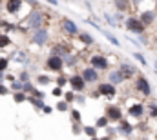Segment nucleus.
Returning <instances> with one entry per match:
<instances>
[{"instance_id":"44","label":"nucleus","mask_w":157,"mask_h":140,"mask_svg":"<svg viewBox=\"0 0 157 140\" xmlns=\"http://www.w3.org/2000/svg\"><path fill=\"white\" fill-rule=\"evenodd\" d=\"M106 135L113 138V137L117 135V127H113V126H108V127H106Z\"/></svg>"},{"instance_id":"3","label":"nucleus","mask_w":157,"mask_h":140,"mask_svg":"<svg viewBox=\"0 0 157 140\" xmlns=\"http://www.w3.org/2000/svg\"><path fill=\"white\" fill-rule=\"evenodd\" d=\"M88 66H91L93 69L97 71H110L112 69V64H110V58L106 57V55H102V53H95V55H91L90 58H88Z\"/></svg>"},{"instance_id":"39","label":"nucleus","mask_w":157,"mask_h":140,"mask_svg":"<svg viewBox=\"0 0 157 140\" xmlns=\"http://www.w3.org/2000/svg\"><path fill=\"white\" fill-rule=\"evenodd\" d=\"M0 28H4V29H6V33H7V31H15V29H17V24L7 22V20H0Z\"/></svg>"},{"instance_id":"48","label":"nucleus","mask_w":157,"mask_h":140,"mask_svg":"<svg viewBox=\"0 0 157 140\" xmlns=\"http://www.w3.org/2000/svg\"><path fill=\"white\" fill-rule=\"evenodd\" d=\"M6 80L7 82H13V80H17V75H6Z\"/></svg>"},{"instance_id":"8","label":"nucleus","mask_w":157,"mask_h":140,"mask_svg":"<svg viewBox=\"0 0 157 140\" xmlns=\"http://www.w3.org/2000/svg\"><path fill=\"white\" fill-rule=\"evenodd\" d=\"M104 115L108 116L110 124H119L122 118H124V113H122V107L117 104H108L104 107Z\"/></svg>"},{"instance_id":"9","label":"nucleus","mask_w":157,"mask_h":140,"mask_svg":"<svg viewBox=\"0 0 157 140\" xmlns=\"http://www.w3.org/2000/svg\"><path fill=\"white\" fill-rule=\"evenodd\" d=\"M95 87H97L99 95H101V97H104V98H108V100H113V98L119 95V93H117V87H115L113 84L106 82V80H104V82H99Z\"/></svg>"},{"instance_id":"31","label":"nucleus","mask_w":157,"mask_h":140,"mask_svg":"<svg viewBox=\"0 0 157 140\" xmlns=\"http://www.w3.org/2000/svg\"><path fill=\"white\" fill-rule=\"evenodd\" d=\"M71 107H73V105H70L68 102H64L62 98H60V100L55 104V109H57V111H60V113H66V111H70Z\"/></svg>"},{"instance_id":"2","label":"nucleus","mask_w":157,"mask_h":140,"mask_svg":"<svg viewBox=\"0 0 157 140\" xmlns=\"http://www.w3.org/2000/svg\"><path fill=\"white\" fill-rule=\"evenodd\" d=\"M124 28H126V31H130V33H133V35H137V36L146 35V26H144V24L141 22V18L135 17V15L126 17V20H124Z\"/></svg>"},{"instance_id":"50","label":"nucleus","mask_w":157,"mask_h":140,"mask_svg":"<svg viewBox=\"0 0 157 140\" xmlns=\"http://www.w3.org/2000/svg\"><path fill=\"white\" fill-rule=\"evenodd\" d=\"M141 2H143V0H132V6H139Z\"/></svg>"},{"instance_id":"17","label":"nucleus","mask_w":157,"mask_h":140,"mask_svg":"<svg viewBox=\"0 0 157 140\" xmlns=\"http://www.w3.org/2000/svg\"><path fill=\"white\" fill-rule=\"evenodd\" d=\"M139 18H141V22H143L146 28L154 26V22L157 20L155 9H144V11H141V13H139Z\"/></svg>"},{"instance_id":"18","label":"nucleus","mask_w":157,"mask_h":140,"mask_svg":"<svg viewBox=\"0 0 157 140\" xmlns=\"http://www.w3.org/2000/svg\"><path fill=\"white\" fill-rule=\"evenodd\" d=\"M106 82H110V84H113L115 87L117 86H122L124 82H126V78L122 76V73L119 69H110L108 71V78H106Z\"/></svg>"},{"instance_id":"20","label":"nucleus","mask_w":157,"mask_h":140,"mask_svg":"<svg viewBox=\"0 0 157 140\" xmlns=\"http://www.w3.org/2000/svg\"><path fill=\"white\" fill-rule=\"evenodd\" d=\"M78 64V57L75 55V51H70L66 57H64V66L68 68V69H73V68H77Z\"/></svg>"},{"instance_id":"46","label":"nucleus","mask_w":157,"mask_h":140,"mask_svg":"<svg viewBox=\"0 0 157 140\" xmlns=\"http://www.w3.org/2000/svg\"><path fill=\"white\" fill-rule=\"evenodd\" d=\"M53 111H55V107H53V105H44V107H42V113H44V115H51V113H53Z\"/></svg>"},{"instance_id":"25","label":"nucleus","mask_w":157,"mask_h":140,"mask_svg":"<svg viewBox=\"0 0 157 140\" xmlns=\"http://www.w3.org/2000/svg\"><path fill=\"white\" fill-rule=\"evenodd\" d=\"M28 102L33 105L35 109H42V107L46 105V102H44L42 98H37V97H33V95H28Z\"/></svg>"},{"instance_id":"40","label":"nucleus","mask_w":157,"mask_h":140,"mask_svg":"<svg viewBox=\"0 0 157 140\" xmlns=\"http://www.w3.org/2000/svg\"><path fill=\"white\" fill-rule=\"evenodd\" d=\"M9 68V58L7 57H0V73H6Z\"/></svg>"},{"instance_id":"43","label":"nucleus","mask_w":157,"mask_h":140,"mask_svg":"<svg viewBox=\"0 0 157 140\" xmlns=\"http://www.w3.org/2000/svg\"><path fill=\"white\" fill-rule=\"evenodd\" d=\"M86 100H88V97H86V95H80V93H77L75 104H78V105H84V104H86Z\"/></svg>"},{"instance_id":"53","label":"nucleus","mask_w":157,"mask_h":140,"mask_svg":"<svg viewBox=\"0 0 157 140\" xmlns=\"http://www.w3.org/2000/svg\"><path fill=\"white\" fill-rule=\"evenodd\" d=\"M139 140H150V138H146V137H143V138H139Z\"/></svg>"},{"instance_id":"13","label":"nucleus","mask_w":157,"mask_h":140,"mask_svg":"<svg viewBox=\"0 0 157 140\" xmlns=\"http://www.w3.org/2000/svg\"><path fill=\"white\" fill-rule=\"evenodd\" d=\"M133 131H135V126L130 124L128 118H122V120L117 124V135L124 137V138H130V137L133 135Z\"/></svg>"},{"instance_id":"51","label":"nucleus","mask_w":157,"mask_h":140,"mask_svg":"<svg viewBox=\"0 0 157 140\" xmlns=\"http://www.w3.org/2000/svg\"><path fill=\"white\" fill-rule=\"evenodd\" d=\"M101 140H113L112 137H108V135H104V137H101Z\"/></svg>"},{"instance_id":"29","label":"nucleus","mask_w":157,"mask_h":140,"mask_svg":"<svg viewBox=\"0 0 157 140\" xmlns=\"http://www.w3.org/2000/svg\"><path fill=\"white\" fill-rule=\"evenodd\" d=\"M13 102H15V104L28 102V95H26L24 91H17V93H13Z\"/></svg>"},{"instance_id":"37","label":"nucleus","mask_w":157,"mask_h":140,"mask_svg":"<svg viewBox=\"0 0 157 140\" xmlns=\"http://www.w3.org/2000/svg\"><path fill=\"white\" fill-rule=\"evenodd\" d=\"M22 87H24V84L17 78V80H13V82H9V89L13 91V93H17V91H22Z\"/></svg>"},{"instance_id":"19","label":"nucleus","mask_w":157,"mask_h":140,"mask_svg":"<svg viewBox=\"0 0 157 140\" xmlns=\"http://www.w3.org/2000/svg\"><path fill=\"white\" fill-rule=\"evenodd\" d=\"M77 38H78V42H80L84 47H90V46L95 44V38H93V35H91L90 31H80Z\"/></svg>"},{"instance_id":"45","label":"nucleus","mask_w":157,"mask_h":140,"mask_svg":"<svg viewBox=\"0 0 157 140\" xmlns=\"http://www.w3.org/2000/svg\"><path fill=\"white\" fill-rule=\"evenodd\" d=\"M33 97H37V98H42V100H44V98H46V93H44L42 89H39V87H37V89L33 91Z\"/></svg>"},{"instance_id":"15","label":"nucleus","mask_w":157,"mask_h":140,"mask_svg":"<svg viewBox=\"0 0 157 140\" xmlns=\"http://www.w3.org/2000/svg\"><path fill=\"white\" fill-rule=\"evenodd\" d=\"M22 7H24V0H6V4H4L6 13L7 15H13V17L20 15Z\"/></svg>"},{"instance_id":"38","label":"nucleus","mask_w":157,"mask_h":140,"mask_svg":"<svg viewBox=\"0 0 157 140\" xmlns=\"http://www.w3.org/2000/svg\"><path fill=\"white\" fill-rule=\"evenodd\" d=\"M35 89H37V84H33V82H26L24 87H22V91H24L26 95H33Z\"/></svg>"},{"instance_id":"52","label":"nucleus","mask_w":157,"mask_h":140,"mask_svg":"<svg viewBox=\"0 0 157 140\" xmlns=\"http://www.w3.org/2000/svg\"><path fill=\"white\" fill-rule=\"evenodd\" d=\"M90 140H101V137H95V138H90Z\"/></svg>"},{"instance_id":"11","label":"nucleus","mask_w":157,"mask_h":140,"mask_svg":"<svg viewBox=\"0 0 157 140\" xmlns=\"http://www.w3.org/2000/svg\"><path fill=\"white\" fill-rule=\"evenodd\" d=\"M60 29H62L64 35H68V36H78V33H80L77 22L73 18H68V17L60 20Z\"/></svg>"},{"instance_id":"5","label":"nucleus","mask_w":157,"mask_h":140,"mask_svg":"<svg viewBox=\"0 0 157 140\" xmlns=\"http://www.w3.org/2000/svg\"><path fill=\"white\" fill-rule=\"evenodd\" d=\"M51 40V33L48 28H40L37 31H31V36H29V42L37 47H44L48 46V42Z\"/></svg>"},{"instance_id":"34","label":"nucleus","mask_w":157,"mask_h":140,"mask_svg":"<svg viewBox=\"0 0 157 140\" xmlns=\"http://www.w3.org/2000/svg\"><path fill=\"white\" fill-rule=\"evenodd\" d=\"M132 57H133V58H135V60H137L141 66H144V68L148 66V60L144 58V55H143V53H139V51H133V53H132Z\"/></svg>"},{"instance_id":"36","label":"nucleus","mask_w":157,"mask_h":140,"mask_svg":"<svg viewBox=\"0 0 157 140\" xmlns=\"http://www.w3.org/2000/svg\"><path fill=\"white\" fill-rule=\"evenodd\" d=\"M17 78H18L22 84H26V82H31V76H29V71H28V69H22L18 75H17Z\"/></svg>"},{"instance_id":"22","label":"nucleus","mask_w":157,"mask_h":140,"mask_svg":"<svg viewBox=\"0 0 157 140\" xmlns=\"http://www.w3.org/2000/svg\"><path fill=\"white\" fill-rule=\"evenodd\" d=\"M51 82H53V80H51V76H49V75H46V73H39V75L35 76V84H37V86H42V87H44V86H48V84H51Z\"/></svg>"},{"instance_id":"6","label":"nucleus","mask_w":157,"mask_h":140,"mask_svg":"<svg viewBox=\"0 0 157 140\" xmlns=\"http://www.w3.org/2000/svg\"><path fill=\"white\" fill-rule=\"evenodd\" d=\"M44 68H46V71H49V73L60 75V73H64V69H66V66H64V58L55 57V55H49V57L46 58V62H44Z\"/></svg>"},{"instance_id":"41","label":"nucleus","mask_w":157,"mask_h":140,"mask_svg":"<svg viewBox=\"0 0 157 140\" xmlns=\"http://www.w3.org/2000/svg\"><path fill=\"white\" fill-rule=\"evenodd\" d=\"M104 20H106V24H108L110 28H117V22H115L113 15H110V13H104Z\"/></svg>"},{"instance_id":"7","label":"nucleus","mask_w":157,"mask_h":140,"mask_svg":"<svg viewBox=\"0 0 157 140\" xmlns=\"http://www.w3.org/2000/svg\"><path fill=\"white\" fill-rule=\"evenodd\" d=\"M80 75H82V78H84V82L88 86H97L101 82V71L93 69L91 66H84L80 69Z\"/></svg>"},{"instance_id":"27","label":"nucleus","mask_w":157,"mask_h":140,"mask_svg":"<svg viewBox=\"0 0 157 140\" xmlns=\"http://www.w3.org/2000/svg\"><path fill=\"white\" fill-rule=\"evenodd\" d=\"M11 44H13L11 36L7 35V33H0V49H6V47H9Z\"/></svg>"},{"instance_id":"28","label":"nucleus","mask_w":157,"mask_h":140,"mask_svg":"<svg viewBox=\"0 0 157 140\" xmlns=\"http://www.w3.org/2000/svg\"><path fill=\"white\" fill-rule=\"evenodd\" d=\"M55 82H57V87H66L70 84V76H66L64 73H60V75H57Z\"/></svg>"},{"instance_id":"12","label":"nucleus","mask_w":157,"mask_h":140,"mask_svg":"<svg viewBox=\"0 0 157 140\" xmlns=\"http://www.w3.org/2000/svg\"><path fill=\"white\" fill-rule=\"evenodd\" d=\"M144 113H146V105L143 102H133L126 107V115L130 118H135V120H141L144 116Z\"/></svg>"},{"instance_id":"55","label":"nucleus","mask_w":157,"mask_h":140,"mask_svg":"<svg viewBox=\"0 0 157 140\" xmlns=\"http://www.w3.org/2000/svg\"><path fill=\"white\" fill-rule=\"evenodd\" d=\"M155 13H157V2H155Z\"/></svg>"},{"instance_id":"49","label":"nucleus","mask_w":157,"mask_h":140,"mask_svg":"<svg viewBox=\"0 0 157 140\" xmlns=\"http://www.w3.org/2000/svg\"><path fill=\"white\" fill-rule=\"evenodd\" d=\"M90 95H91V97H93V98H99V97H101V95H99V91H97V89H95V91H91V93H90Z\"/></svg>"},{"instance_id":"26","label":"nucleus","mask_w":157,"mask_h":140,"mask_svg":"<svg viewBox=\"0 0 157 140\" xmlns=\"http://www.w3.org/2000/svg\"><path fill=\"white\" fill-rule=\"evenodd\" d=\"M108 126H110V120H108L106 115H102V116H99V118L95 120V127H97V129H106Z\"/></svg>"},{"instance_id":"21","label":"nucleus","mask_w":157,"mask_h":140,"mask_svg":"<svg viewBox=\"0 0 157 140\" xmlns=\"http://www.w3.org/2000/svg\"><path fill=\"white\" fill-rule=\"evenodd\" d=\"M113 6H115V11H119V13H126L133 7L132 0H113Z\"/></svg>"},{"instance_id":"10","label":"nucleus","mask_w":157,"mask_h":140,"mask_svg":"<svg viewBox=\"0 0 157 140\" xmlns=\"http://www.w3.org/2000/svg\"><path fill=\"white\" fill-rule=\"evenodd\" d=\"M70 89L71 91H75V93H84L86 91V87H88V84L84 82V78H82V75L80 73H71L70 75Z\"/></svg>"},{"instance_id":"4","label":"nucleus","mask_w":157,"mask_h":140,"mask_svg":"<svg viewBox=\"0 0 157 140\" xmlns=\"http://www.w3.org/2000/svg\"><path fill=\"white\" fill-rule=\"evenodd\" d=\"M133 89H135L141 97H144V98L152 97V86H150V80H148L144 75H137V76L133 78Z\"/></svg>"},{"instance_id":"16","label":"nucleus","mask_w":157,"mask_h":140,"mask_svg":"<svg viewBox=\"0 0 157 140\" xmlns=\"http://www.w3.org/2000/svg\"><path fill=\"white\" fill-rule=\"evenodd\" d=\"M70 51H73L70 46H66V44H62V42H57V44H53L51 47H49V55H55V57H60V58H64Z\"/></svg>"},{"instance_id":"1","label":"nucleus","mask_w":157,"mask_h":140,"mask_svg":"<svg viewBox=\"0 0 157 140\" xmlns=\"http://www.w3.org/2000/svg\"><path fill=\"white\" fill-rule=\"evenodd\" d=\"M44 22H46V13L44 9L35 7V9H29L28 15L22 18V26L26 29H31V31H37L40 28H44Z\"/></svg>"},{"instance_id":"42","label":"nucleus","mask_w":157,"mask_h":140,"mask_svg":"<svg viewBox=\"0 0 157 140\" xmlns=\"http://www.w3.org/2000/svg\"><path fill=\"white\" fill-rule=\"evenodd\" d=\"M51 95H53L55 98H62V97H64V91H62V87H57V86H55L53 91H51Z\"/></svg>"},{"instance_id":"35","label":"nucleus","mask_w":157,"mask_h":140,"mask_svg":"<svg viewBox=\"0 0 157 140\" xmlns=\"http://www.w3.org/2000/svg\"><path fill=\"white\" fill-rule=\"evenodd\" d=\"M146 113L150 115V118H152V120H157V104H154V102H152V104H148V105H146Z\"/></svg>"},{"instance_id":"24","label":"nucleus","mask_w":157,"mask_h":140,"mask_svg":"<svg viewBox=\"0 0 157 140\" xmlns=\"http://www.w3.org/2000/svg\"><path fill=\"white\" fill-rule=\"evenodd\" d=\"M101 33H102V35L106 36V40H108L110 44H113L115 47H121V42H119V38H117L115 35H113V33H110V31H106L104 28H101Z\"/></svg>"},{"instance_id":"30","label":"nucleus","mask_w":157,"mask_h":140,"mask_svg":"<svg viewBox=\"0 0 157 140\" xmlns=\"http://www.w3.org/2000/svg\"><path fill=\"white\" fill-rule=\"evenodd\" d=\"M75 98H77V93H75V91H71V89H70V91H66V93H64V97H62V100H64V102H68L70 105L75 104Z\"/></svg>"},{"instance_id":"23","label":"nucleus","mask_w":157,"mask_h":140,"mask_svg":"<svg viewBox=\"0 0 157 140\" xmlns=\"http://www.w3.org/2000/svg\"><path fill=\"white\" fill-rule=\"evenodd\" d=\"M82 135H86L88 138H95V137H99V129L95 127V124H93V126H86V124H84Z\"/></svg>"},{"instance_id":"47","label":"nucleus","mask_w":157,"mask_h":140,"mask_svg":"<svg viewBox=\"0 0 157 140\" xmlns=\"http://www.w3.org/2000/svg\"><path fill=\"white\" fill-rule=\"evenodd\" d=\"M9 91H11V89H9L7 86H4V84L0 86V95H2V97H6V95H9Z\"/></svg>"},{"instance_id":"32","label":"nucleus","mask_w":157,"mask_h":140,"mask_svg":"<svg viewBox=\"0 0 157 140\" xmlns=\"http://www.w3.org/2000/svg\"><path fill=\"white\" fill-rule=\"evenodd\" d=\"M70 118H71V122H82V115H80V111L77 107L70 109Z\"/></svg>"},{"instance_id":"54","label":"nucleus","mask_w":157,"mask_h":140,"mask_svg":"<svg viewBox=\"0 0 157 140\" xmlns=\"http://www.w3.org/2000/svg\"><path fill=\"white\" fill-rule=\"evenodd\" d=\"M2 84H4V80H0V86H2Z\"/></svg>"},{"instance_id":"33","label":"nucleus","mask_w":157,"mask_h":140,"mask_svg":"<svg viewBox=\"0 0 157 140\" xmlns=\"http://www.w3.org/2000/svg\"><path fill=\"white\" fill-rule=\"evenodd\" d=\"M82 129H84V124L82 122H71V133L78 137V135H82Z\"/></svg>"},{"instance_id":"14","label":"nucleus","mask_w":157,"mask_h":140,"mask_svg":"<svg viewBox=\"0 0 157 140\" xmlns=\"http://www.w3.org/2000/svg\"><path fill=\"white\" fill-rule=\"evenodd\" d=\"M117 69L121 71V73H122V76L126 78V82H128V80H133V78H135V76L139 75L137 68H135V66H132L130 62H121Z\"/></svg>"}]
</instances>
